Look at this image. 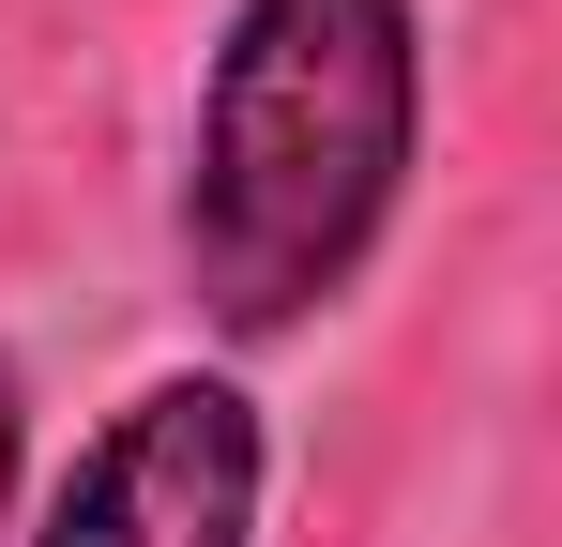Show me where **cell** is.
<instances>
[{
    "mask_svg": "<svg viewBox=\"0 0 562 547\" xmlns=\"http://www.w3.org/2000/svg\"><path fill=\"white\" fill-rule=\"evenodd\" d=\"M15 502H31V365L0 335V533H15Z\"/></svg>",
    "mask_w": 562,
    "mask_h": 547,
    "instance_id": "obj_3",
    "label": "cell"
},
{
    "mask_svg": "<svg viewBox=\"0 0 562 547\" xmlns=\"http://www.w3.org/2000/svg\"><path fill=\"white\" fill-rule=\"evenodd\" d=\"M274 517V411L244 365H153L122 411L77 426L61 487L15 502L0 547H259Z\"/></svg>",
    "mask_w": 562,
    "mask_h": 547,
    "instance_id": "obj_2",
    "label": "cell"
},
{
    "mask_svg": "<svg viewBox=\"0 0 562 547\" xmlns=\"http://www.w3.org/2000/svg\"><path fill=\"white\" fill-rule=\"evenodd\" d=\"M426 168V0H228L183 91L168 274L213 365L319 335Z\"/></svg>",
    "mask_w": 562,
    "mask_h": 547,
    "instance_id": "obj_1",
    "label": "cell"
}]
</instances>
